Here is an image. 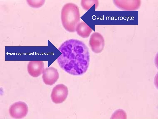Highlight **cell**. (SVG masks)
Segmentation results:
<instances>
[{"label": "cell", "instance_id": "obj_9", "mask_svg": "<svg viewBox=\"0 0 158 119\" xmlns=\"http://www.w3.org/2000/svg\"><path fill=\"white\" fill-rule=\"evenodd\" d=\"M78 34L83 38H87L92 31V29L84 22H79L76 29Z\"/></svg>", "mask_w": 158, "mask_h": 119}, {"label": "cell", "instance_id": "obj_10", "mask_svg": "<svg viewBox=\"0 0 158 119\" xmlns=\"http://www.w3.org/2000/svg\"><path fill=\"white\" fill-rule=\"evenodd\" d=\"M81 4L84 9L88 10L94 5H95V9L97 8L98 5V2L97 0H82L81 1Z\"/></svg>", "mask_w": 158, "mask_h": 119}, {"label": "cell", "instance_id": "obj_4", "mask_svg": "<svg viewBox=\"0 0 158 119\" xmlns=\"http://www.w3.org/2000/svg\"><path fill=\"white\" fill-rule=\"evenodd\" d=\"M28 110L27 105L24 102L19 101L13 104L9 111L10 116L15 118H21L25 116Z\"/></svg>", "mask_w": 158, "mask_h": 119}, {"label": "cell", "instance_id": "obj_2", "mask_svg": "<svg viewBox=\"0 0 158 119\" xmlns=\"http://www.w3.org/2000/svg\"><path fill=\"white\" fill-rule=\"evenodd\" d=\"M61 19L62 25L66 30L70 32H75L80 21L78 7L72 3L65 4L61 10Z\"/></svg>", "mask_w": 158, "mask_h": 119}, {"label": "cell", "instance_id": "obj_7", "mask_svg": "<svg viewBox=\"0 0 158 119\" xmlns=\"http://www.w3.org/2000/svg\"><path fill=\"white\" fill-rule=\"evenodd\" d=\"M44 63L42 61H31L29 63L27 70L29 74L33 77H37L44 70Z\"/></svg>", "mask_w": 158, "mask_h": 119}, {"label": "cell", "instance_id": "obj_1", "mask_svg": "<svg viewBox=\"0 0 158 119\" xmlns=\"http://www.w3.org/2000/svg\"><path fill=\"white\" fill-rule=\"evenodd\" d=\"M58 50L62 54L57 60L61 68L74 75H81L86 72L90 55L88 47L83 42L71 39L64 42Z\"/></svg>", "mask_w": 158, "mask_h": 119}, {"label": "cell", "instance_id": "obj_5", "mask_svg": "<svg viewBox=\"0 0 158 119\" xmlns=\"http://www.w3.org/2000/svg\"><path fill=\"white\" fill-rule=\"evenodd\" d=\"M89 44L94 52L96 53L101 52L103 50L105 45L103 37L98 32L93 33L90 36Z\"/></svg>", "mask_w": 158, "mask_h": 119}, {"label": "cell", "instance_id": "obj_6", "mask_svg": "<svg viewBox=\"0 0 158 119\" xmlns=\"http://www.w3.org/2000/svg\"><path fill=\"white\" fill-rule=\"evenodd\" d=\"M42 77L45 84L52 85L57 81L59 74L57 69L53 67H49L44 70Z\"/></svg>", "mask_w": 158, "mask_h": 119}, {"label": "cell", "instance_id": "obj_3", "mask_svg": "<svg viewBox=\"0 0 158 119\" xmlns=\"http://www.w3.org/2000/svg\"><path fill=\"white\" fill-rule=\"evenodd\" d=\"M68 94L67 87L62 84L56 86L53 89L51 97L52 101L56 104L62 103L66 99Z\"/></svg>", "mask_w": 158, "mask_h": 119}, {"label": "cell", "instance_id": "obj_8", "mask_svg": "<svg viewBox=\"0 0 158 119\" xmlns=\"http://www.w3.org/2000/svg\"><path fill=\"white\" fill-rule=\"evenodd\" d=\"M116 6L121 9L126 10H137L140 5L139 0H114Z\"/></svg>", "mask_w": 158, "mask_h": 119}]
</instances>
